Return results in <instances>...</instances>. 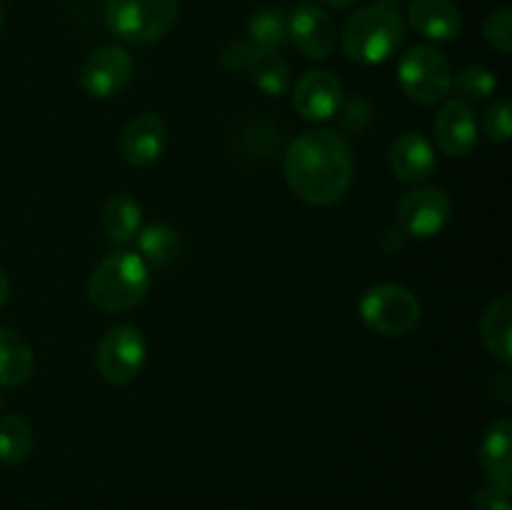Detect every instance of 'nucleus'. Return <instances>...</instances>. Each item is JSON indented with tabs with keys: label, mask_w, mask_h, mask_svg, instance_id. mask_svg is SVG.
Instances as JSON below:
<instances>
[{
	"label": "nucleus",
	"mask_w": 512,
	"mask_h": 510,
	"mask_svg": "<svg viewBox=\"0 0 512 510\" xmlns=\"http://www.w3.org/2000/svg\"><path fill=\"white\" fill-rule=\"evenodd\" d=\"M483 35L485 43L490 48H495L498 53L508 55L512 53V10L510 8H498L485 18L483 23Z\"/></svg>",
	"instance_id": "393cba45"
},
{
	"label": "nucleus",
	"mask_w": 512,
	"mask_h": 510,
	"mask_svg": "<svg viewBox=\"0 0 512 510\" xmlns=\"http://www.w3.org/2000/svg\"><path fill=\"white\" fill-rule=\"evenodd\" d=\"M248 43L255 50L280 53L288 45V18L275 5L255 10L248 20Z\"/></svg>",
	"instance_id": "412c9836"
},
{
	"label": "nucleus",
	"mask_w": 512,
	"mask_h": 510,
	"mask_svg": "<svg viewBox=\"0 0 512 510\" xmlns=\"http://www.w3.org/2000/svg\"><path fill=\"white\" fill-rule=\"evenodd\" d=\"M420 300L413 290L395 283H378L368 288L360 298V318L373 333L383 338H400L418 328Z\"/></svg>",
	"instance_id": "39448f33"
},
{
	"label": "nucleus",
	"mask_w": 512,
	"mask_h": 510,
	"mask_svg": "<svg viewBox=\"0 0 512 510\" xmlns=\"http://www.w3.org/2000/svg\"><path fill=\"white\" fill-rule=\"evenodd\" d=\"M150 290V268L138 253L118 250L108 255L88 280V298L103 313L138 308Z\"/></svg>",
	"instance_id": "7ed1b4c3"
},
{
	"label": "nucleus",
	"mask_w": 512,
	"mask_h": 510,
	"mask_svg": "<svg viewBox=\"0 0 512 510\" xmlns=\"http://www.w3.org/2000/svg\"><path fill=\"white\" fill-rule=\"evenodd\" d=\"M475 510H510V488L488 483L473 493Z\"/></svg>",
	"instance_id": "cd10ccee"
},
{
	"label": "nucleus",
	"mask_w": 512,
	"mask_h": 510,
	"mask_svg": "<svg viewBox=\"0 0 512 510\" xmlns=\"http://www.w3.org/2000/svg\"><path fill=\"white\" fill-rule=\"evenodd\" d=\"M388 165L403 185H423L438 168V158L423 133H400L388 150Z\"/></svg>",
	"instance_id": "4468645a"
},
{
	"label": "nucleus",
	"mask_w": 512,
	"mask_h": 510,
	"mask_svg": "<svg viewBox=\"0 0 512 510\" xmlns=\"http://www.w3.org/2000/svg\"><path fill=\"white\" fill-rule=\"evenodd\" d=\"M3 25H5V10L3 5H0V30H3Z\"/></svg>",
	"instance_id": "7c9ffc66"
},
{
	"label": "nucleus",
	"mask_w": 512,
	"mask_h": 510,
	"mask_svg": "<svg viewBox=\"0 0 512 510\" xmlns=\"http://www.w3.org/2000/svg\"><path fill=\"white\" fill-rule=\"evenodd\" d=\"M103 228L113 243H133L143 228V210L138 200L128 193L110 195L103 205Z\"/></svg>",
	"instance_id": "aec40b11"
},
{
	"label": "nucleus",
	"mask_w": 512,
	"mask_h": 510,
	"mask_svg": "<svg viewBox=\"0 0 512 510\" xmlns=\"http://www.w3.org/2000/svg\"><path fill=\"white\" fill-rule=\"evenodd\" d=\"M385 3H390V5H395V3H403V0H385Z\"/></svg>",
	"instance_id": "2f4dec72"
},
{
	"label": "nucleus",
	"mask_w": 512,
	"mask_h": 510,
	"mask_svg": "<svg viewBox=\"0 0 512 510\" xmlns=\"http://www.w3.org/2000/svg\"><path fill=\"white\" fill-rule=\"evenodd\" d=\"M133 80V58L120 45H100L80 68V85L93 98H113Z\"/></svg>",
	"instance_id": "1a4fd4ad"
},
{
	"label": "nucleus",
	"mask_w": 512,
	"mask_h": 510,
	"mask_svg": "<svg viewBox=\"0 0 512 510\" xmlns=\"http://www.w3.org/2000/svg\"><path fill=\"white\" fill-rule=\"evenodd\" d=\"M248 73L258 90L265 95H285L290 90V68L280 53H265V50H255L253 60L248 65Z\"/></svg>",
	"instance_id": "4be33fe9"
},
{
	"label": "nucleus",
	"mask_w": 512,
	"mask_h": 510,
	"mask_svg": "<svg viewBox=\"0 0 512 510\" xmlns=\"http://www.w3.org/2000/svg\"><path fill=\"white\" fill-rule=\"evenodd\" d=\"M288 40L313 60H328L338 45V33L328 10L313 3H298L288 18Z\"/></svg>",
	"instance_id": "9d476101"
},
{
	"label": "nucleus",
	"mask_w": 512,
	"mask_h": 510,
	"mask_svg": "<svg viewBox=\"0 0 512 510\" xmlns=\"http://www.w3.org/2000/svg\"><path fill=\"white\" fill-rule=\"evenodd\" d=\"M405 43V20L390 3H370L355 10L343 28V50L353 63L380 65Z\"/></svg>",
	"instance_id": "f03ea898"
},
{
	"label": "nucleus",
	"mask_w": 512,
	"mask_h": 510,
	"mask_svg": "<svg viewBox=\"0 0 512 510\" xmlns=\"http://www.w3.org/2000/svg\"><path fill=\"white\" fill-rule=\"evenodd\" d=\"M408 23L423 38L448 43L463 30V15L453 0H410Z\"/></svg>",
	"instance_id": "2eb2a0df"
},
{
	"label": "nucleus",
	"mask_w": 512,
	"mask_h": 510,
	"mask_svg": "<svg viewBox=\"0 0 512 510\" xmlns=\"http://www.w3.org/2000/svg\"><path fill=\"white\" fill-rule=\"evenodd\" d=\"M33 450V430L23 415H3L0 418V463L18 465Z\"/></svg>",
	"instance_id": "5701e85b"
},
{
	"label": "nucleus",
	"mask_w": 512,
	"mask_h": 510,
	"mask_svg": "<svg viewBox=\"0 0 512 510\" xmlns=\"http://www.w3.org/2000/svg\"><path fill=\"white\" fill-rule=\"evenodd\" d=\"M8 298H10V280H8V275L0 270V308L8 303Z\"/></svg>",
	"instance_id": "c85d7f7f"
},
{
	"label": "nucleus",
	"mask_w": 512,
	"mask_h": 510,
	"mask_svg": "<svg viewBox=\"0 0 512 510\" xmlns=\"http://www.w3.org/2000/svg\"><path fill=\"white\" fill-rule=\"evenodd\" d=\"M453 85L458 88L460 95L470 100H485L495 93L498 88V80L483 65H468V68L460 70L453 78Z\"/></svg>",
	"instance_id": "b1692460"
},
{
	"label": "nucleus",
	"mask_w": 512,
	"mask_h": 510,
	"mask_svg": "<svg viewBox=\"0 0 512 510\" xmlns=\"http://www.w3.org/2000/svg\"><path fill=\"white\" fill-rule=\"evenodd\" d=\"M168 148V125L158 113H140L120 135V155L133 168H150Z\"/></svg>",
	"instance_id": "f8f14e48"
},
{
	"label": "nucleus",
	"mask_w": 512,
	"mask_h": 510,
	"mask_svg": "<svg viewBox=\"0 0 512 510\" xmlns=\"http://www.w3.org/2000/svg\"><path fill=\"white\" fill-rule=\"evenodd\" d=\"M148 360V340L135 325H115L103 335L95 355L100 378L110 385H125L135 380Z\"/></svg>",
	"instance_id": "0eeeda50"
},
{
	"label": "nucleus",
	"mask_w": 512,
	"mask_h": 510,
	"mask_svg": "<svg viewBox=\"0 0 512 510\" xmlns=\"http://www.w3.org/2000/svg\"><path fill=\"white\" fill-rule=\"evenodd\" d=\"M453 218V203L443 188H415L398 205V230L408 238L428 240L443 233Z\"/></svg>",
	"instance_id": "6e6552de"
},
{
	"label": "nucleus",
	"mask_w": 512,
	"mask_h": 510,
	"mask_svg": "<svg viewBox=\"0 0 512 510\" xmlns=\"http://www.w3.org/2000/svg\"><path fill=\"white\" fill-rule=\"evenodd\" d=\"M323 3L330 5V8H335V10H345V8H350V5L358 3V0H323Z\"/></svg>",
	"instance_id": "c756f323"
},
{
	"label": "nucleus",
	"mask_w": 512,
	"mask_h": 510,
	"mask_svg": "<svg viewBox=\"0 0 512 510\" xmlns=\"http://www.w3.org/2000/svg\"><path fill=\"white\" fill-rule=\"evenodd\" d=\"M283 173L295 198L330 208L348 195L353 183V148L335 130H305L288 145Z\"/></svg>",
	"instance_id": "f257e3e1"
},
{
	"label": "nucleus",
	"mask_w": 512,
	"mask_h": 510,
	"mask_svg": "<svg viewBox=\"0 0 512 510\" xmlns=\"http://www.w3.org/2000/svg\"><path fill=\"white\" fill-rule=\"evenodd\" d=\"M133 243L148 268H170L183 255V235L165 223H153L140 228L138 238Z\"/></svg>",
	"instance_id": "a211bd4d"
},
{
	"label": "nucleus",
	"mask_w": 512,
	"mask_h": 510,
	"mask_svg": "<svg viewBox=\"0 0 512 510\" xmlns=\"http://www.w3.org/2000/svg\"><path fill=\"white\" fill-rule=\"evenodd\" d=\"M400 88L420 105H438L453 88V70L448 58L433 45H413L398 65Z\"/></svg>",
	"instance_id": "423d86ee"
},
{
	"label": "nucleus",
	"mask_w": 512,
	"mask_h": 510,
	"mask_svg": "<svg viewBox=\"0 0 512 510\" xmlns=\"http://www.w3.org/2000/svg\"><path fill=\"white\" fill-rule=\"evenodd\" d=\"M438 148L450 158H463L478 143V118L468 100H448L433 120Z\"/></svg>",
	"instance_id": "ddd939ff"
},
{
	"label": "nucleus",
	"mask_w": 512,
	"mask_h": 510,
	"mask_svg": "<svg viewBox=\"0 0 512 510\" xmlns=\"http://www.w3.org/2000/svg\"><path fill=\"white\" fill-rule=\"evenodd\" d=\"M480 338L493 358L503 365L512 363V298L508 293L485 308L480 320Z\"/></svg>",
	"instance_id": "f3484780"
},
{
	"label": "nucleus",
	"mask_w": 512,
	"mask_h": 510,
	"mask_svg": "<svg viewBox=\"0 0 512 510\" xmlns=\"http://www.w3.org/2000/svg\"><path fill=\"white\" fill-rule=\"evenodd\" d=\"M483 133L490 143H508L512 133V108L508 98L495 100L483 118Z\"/></svg>",
	"instance_id": "a878e982"
},
{
	"label": "nucleus",
	"mask_w": 512,
	"mask_h": 510,
	"mask_svg": "<svg viewBox=\"0 0 512 510\" xmlns=\"http://www.w3.org/2000/svg\"><path fill=\"white\" fill-rule=\"evenodd\" d=\"M512 423L508 418L495 420L480 443V463L490 483L510 488L512 483Z\"/></svg>",
	"instance_id": "dca6fc26"
},
{
	"label": "nucleus",
	"mask_w": 512,
	"mask_h": 510,
	"mask_svg": "<svg viewBox=\"0 0 512 510\" xmlns=\"http://www.w3.org/2000/svg\"><path fill=\"white\" fill-rule=\"evenodd\" d=\"M343 105V83L330 70H308L293 88V108L300 118L323 123Z\"/></svg>",
	"instance_id": "9b49d317"
},
{
	"label": "nucleus",
	"mask_w": 512,
	"mask_h": 510,
	"mask_svg": "<svg viewBox=\"0 0 512 510\" xmlns=\"http://www.w3.org/2000/svg\"><path fill=\"white\" fill-rule=\"evenodd\" d=\"M255 55V48L248 43V40H228V43L220 48V63H223V68L233 70V73H243V70H248L250 60H253Z\"/></svg>",
	"instance_id": "bb28decb"
},
{
	"label": "nucleus",
	"mask_w": 512,
	"mask_h": 510,
	"mask_svg": "<svg viewBox=\"0 0 512 510\" xmlns=\"http://www.w3.org/2000/svg\"><path fill=\"white\" fill-rule=\"evenodd\" d=\"M178 0H105V25L128 45H153L173 30Z\"/></svg>",
	"instance_id": "20e7f679"
},
{
	"label": "nucleus",
	"mask_w": 512,
	"mask_h": 510,
	"mask_svg": "<svg viewBox=\"0 0 512 510\" xmlns=\"http://www.w3.org/2000/svg\"><path fill=\"white\" fill-rule=\"evenodd\" d=\"M0 408H3V398H0Z\"/></svg>",
	"instance_id": "473e14b6"
},
{
	"label": "nucleus",
	"mask_w": 512,
	"mask_h": 510,
	"mask_svg": "<svg viewBox=\"0 0 512 510\" xmlns=\"http://www.w3.org/2000/svg\"><path fill=\"white\" fill-rule=\"evenodd\" d=\"M35 370V355L28 340L15 330L0 328V385L18 388L28 383Z\"/></svg>",
	"instance_id": "6ab92c4d"
}]
</instances>
